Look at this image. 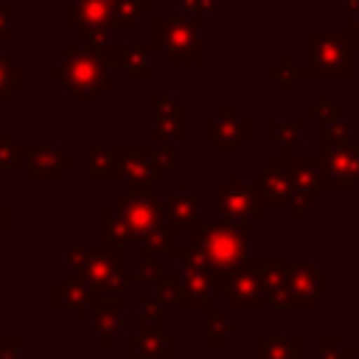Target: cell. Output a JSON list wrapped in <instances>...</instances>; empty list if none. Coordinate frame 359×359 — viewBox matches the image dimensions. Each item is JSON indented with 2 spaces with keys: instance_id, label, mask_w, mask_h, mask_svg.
Instances as JSON below:
<instances>
[{
  "instance_id": "9a60e30c",
  "label": "cell",
  "mask_w": 359,
  "mask_h": 359,
  "mask_svg": "<svg viewBox=\"0 0 359 359\" xmlns=\"http://www.w3.org/2000/svg\"><path fill=\"white\" fill-rule=\"evenodd\" d=\"M76 168V157L50 143H25L22 180L25 182H62Z\"/></svg>"
},
{
  "instance_id": "cb8c5ba5",
  "label": "cell",
  "mask_w": 359,
  "mask_h": 359,
  "mask_svg": "<svg viewBox=\"0 0 359 359\" xmlns=\"http://www.w3.org/2000/svg\"><path fill=\"white\" fill-rule=\"evenodd\" d=\"M252 359H306L303 334H255Z\"/></svg>"
},
{
  "instance_id": "44dd1931",
  "label": "cell",
  "mask_w": 359,
  "mask_h": 359,
  "mask_svg": "<svg viewBox=\"0 0 359 359\" xmlns=\"http://www.w3.org/2000/svg\"><path fill=\"white\" fill-rule=\"evenodd\" d=\"M177 337L168 331H143L135 328L123 339V359H174L177 353Z\"/></svg>"
},
{
  "instance_id": "83f0119b",
  "label": "cell",
  "mask_w": 359,
  "mask_h": 359,
  "mask_svg": "<svg viewBox=\"0 0 359 359\" xmlns=\"http://www.w3.org/2000/svg\"><path fill=\"white\" fill-rule=\"evenodd\" d=\"M353 140V123L342 112V107L325 104L320 112V137L317 143H351Z\"/></svg>"
},
{
  "instance_id": "5b68a950",
  "label": "cell",
  "mask_w": 359,
  "mask_h": 359,
  "mask_svg": "<svg viewBox=\"0 0 359 359\" xmlns=\"http://www.w3.org/2000/svg\"><path fill=\"white\" fill-rule=\"evenodd\" d=\"M154 53L165 67H199L205 62V28L202 20L185 11L149 17Z\"/></svg>"
},
{
  "instance_id": "60d3db41",
  "label": "cell",
  "mask_w": 359,
  "mask_h": 359,
  "mask_svg": "<svg viewBox=\"0 0 359 359\" xmlns=\"http://www.w3.org/2000/svg\"><path fill=\"white\" fill-rule=\"evenodd\" d=\"M11 216H14V213H11V208L0 199V236H8V233H11V224H14V222H11Z\"/></svg>"
},
{
  "instance_id": "1f68e13d",
  "label": "cell",
  "mask_w": 359,
  "mask_h": 359,
  "mask_svg": "<svg viewBox=\"0 0 359 359\" xmlns=\"http://www.w3.org/2000/svg\"><path fill=\"white\" fill-rule=\"evenodd\" d=\"M154 289V297L165 306V309H180V311H191L188 306V297L182 292V283H180V272L177 269H165L163 278L151 286Z\"/></svg>"
},
{
  "instance_id": "f1b7e54d",
  "label": "cell",
  "mask_w": 359,
  "mask_h": 359,
  "mask_svg": "<svg viewBox=\"0 0 359 359\" xmlns=\"http://www.w3.org/2000/svg\"><path fill=\"white\" fill-rule=\"evenodd\" d=\"M98 238L101 244H121V247L135 244V236L129 233V227L123 224V219L115 213L112 205H104L98 210Z\"/></svg>"
},
{
  "instance_id": "8992f818",
  "label": "cell",
  "mask_w": 359,
  "mask_h": 359,
  "mask_svg": "<svg viewBox=\"0 0 359 359\" xmlns=\"http://www.w3.org/2000/svg\"><path fill=\"white\" fill-rule=\"evenodd\" d=\"M213 205H216V219H222L233 227H241L247 233H252L255 224H261L269 213L255 182L241 180L238 168H230L227 180H219L213 185Z\"/></svg>"
},
{
  "instance_id": "4fadbf2b",
  "label": "cell",
  "mask_w": 359,
  "mask_h": 359,
  "mask_svg": "<svg viewBox=\"0 0 359 359\" xmlns=\"http://www.w3.org/2000/svg\"><path fill=\"white\" fill-rule=\"evenodd\" d=\"M151 143L185 146L191 140V107L168 93H151Z\"/></svg>"
},
{
  "instance_id": "7a4b0ae2",
  "label": "cell",
  "mask_w": 359,
  "mask_h": 359,
  "mask_svg": "<svg viewBox=\"0 0 359 359\" xmlns=\"http://www.w3.org/2000/svg\"><path fill=\"white\" fill-rule=\"evenodd\" d=\"M48 76L62 84L79 107H98L101 98L115 90L112 65L98 48L79 42L76 36L62 42V65H53Z\"/></svg>"
},
{
  "instance_id": "ffe728a7",
  "label": "cell",
  "mask_w": 359,
  "mask_h": 359,
  "mask_svg": "<svg viewBox=\"0 0 359 359\" xmlns=\"http://www.w3.org/2000/svg\"><path fill=\"white\" fill-rule=\"evenodd\" d=\"M101 294L95 289H90L81 278L62 272L59 280H53L48 286V309L50 311H79V309H90Z\"/></svg>"
},
{
  "instance_id": "4dcf8cb0",
  "label": "cell",
  "mask_w": 359,
  "mask_h": 359,
  "mask_svg": "<svg viewBox=\"0 0 359 359\" xmlns=\"http://www.w3.org/2000/svg\"><path fill=\"white\" fill-rule=\"evenodd\" d=\"M143 17H151V0H115L112 3L115 31H135Z\"/></svg>"
},
{
  "instance_id": "f546056e",
  "label": "cell",
  "mask_w": 359,
  "mask_h": 359,
  "mask_svg": "<svg viewBox=\"0 0 359 359\" xmlns=\"http://www.w3.org/2000/svg\"><path fill=\"white\" fill-rule=\"evenodd\" d=\"M154 45L149 42H135L129 48V56L123 62V76L129 81H149L151 79V67H154Z\"/></svg>"
},
{
  "instance_id": "f35d334b",
  "label": "cell",
  "mask_w": 359,
  "mask_h": 359,
  "mask_svg": "<svg viewBox=\"0 0 359 359\" xmlns=\"http://www.w3.org/2000/svg\"><path fill=\"white\" fill-rule=\"evenodd\" d=\"M180 3V11H185V14H194V17H210V14H216V8L222 6V3H227V0H177Z\"/></svg>"
},
{
  "instance_id": "2e32d148",
  "label": "cell",
  "mask_w": 359,
  "mask_h": 359,
  "mask_svg": "<svg viewBox=\"0 0 359 359\" xmlns=\"http://www.w3.org/2000/svg\"><path fill=\"white\" fill-rule=\"evenodd\" d=\"M123 314H126V292L123 294H101L90 314V331L98 339L101 351H109L115 339L123 334Z\"/></svg>"
},
{
  "instance_id": "ba28073f",
  "label": "cell",
  "mask_w": 359,
  "mask_h": 359,
  "mask_svg": "<svg viewBox=\"0 0 359 359\" xmlns=\"http://www.w3.org/2000/svg\"><path fill=\"white\" fill-rule=\"evenodd\" d=\"M202 140L213 146L219 157H236L244 146L255 140V123L252 118L241 115L238 104H219L213 115L202 123Z\"/></svg>"
},
{
  "instance_id": "ab89813d",
  "label": "cell",
  "mask_w": 359,
  "mask_h": 359,
  "mask_svg": "<svg viewBox=\"0 0 359 359\" xmlns=\"http://www.w3.org/2000/svg\"><path fill=\"white\" fill-rule=\"evenodd\" d=\"M11 3H0V42H8L11 39Z\"/></svg>"
},
{
  "instance_id": "7c38bea8",
  "label": "cell",
  "mask_w": 359,
  "mask_h": 359,
  "mask_svg": "<svg viewBox=\"0 0 359 359\" xmlns=\"http://www.w3.org/2000/svg\"><path fill=\"white\" fill-rule=\"evenodd\" d=\"M115 151H118V180L115 182L157 185L168 174L157 143H115Z\"/></svg>"
},
{
  "instance_id": "836d02e7",
  "label": "cell",
  "mask_w": 359,
  "mask_h": 359,
  "mask_svg": "<svg viewBox=\"0 0 359 359\" xmlns=\"http://www.w3.org/2000/svg\"><path fill=\"white\" fill-rule=\"evenodd\" d=\"M137 258L140 261H137V269L132 272V286H154L165 272V258L149 255V252H140Z\"/></svg>"
},
{
  "instance_id": "603a6c76",
  "label": "cell",
  "mask_w": 359,
  "mask_h": 359,
  "mask_svg": "<svg viewBox=\"0 0 359 359\" xmlns=\"http://www.w3.org/2000/svg\"><path fill=\"white\" fill-rule=\"evenodd\" d=\"M202 325H205V334H202L205 351H224L230 345V339L241 334V323L236 317H230V309L227 306L219 309L216 303L202 309Z\"/></svg>"
},
{
  "instance_id": "d6a6232c",
  "label": "cell",
  "mask_w": 359,
  "mask_h": 359,
  "mask_svg": "<svg viewBox=\"0 0 359 359\" xmlns=\"http://www.w3.org/2000/svg\"><path fill=\"white\" fill-rule=\"evenodd\" d=\"M25 90V70L14 65L8 53H0V107H8L14 95Z\"/></svg>"
},
{
  "instance_id": "52a82bcc",
  "label": "cell",
  "mask_w": 359,
  "mask_h": 359,
  "mask_svg": "<svg viewBox=\"0 0 359 359\" xmlns=\"http://www.w3.org/2000/svg\"><path fill=\"white\" fill-rule=\"evenodd\" d=\"M306 79H351L353 53L351 42L339 31H309L306 36V67L297 70Z\"/></svg>"
},
{
  "instance_id": "277c9868",
  "label": "cell",
  "mask_w": 359,
  "mask_h": 359,
  "mask_svg": "<svg viewBox=\"0 0 359 359\" xmlns=\"http://www.w3.org/2000/svg\"><path fill=\"white\" fill-rule=\"evenodd\" d=\"M65 272L81 278L98 294H123L132 286V272L126 269V247L121 244H73L62 250Z\"/></svg>"
},
{
  "instance_id": "4316f807",
  "label": "cell",
  "mask_w": 359,
  "mask_h": 359,
  "mask_svg": "<svg viewBox=\"0 0 359 359\" xmlns=\"http://www.w3.org/2000/svg\"><path fill=\"white\" fill-rule=\"evenodd\" d=\"M303 129H306V121L297 118V121H278V118H266L264 123V140L269 146H275L280 154H292L294 146L300 143L303 137Z\"/></svg>"
},
{
  "instance_id": "d590c367",
  "label": "cell",
  "mask_w": 359,
  "mask_h": 359,
  "mask_svg": "<svg viewBox=\"0 0 359 359\" xmlns=\"http://www.w3.org/2000/svg\"><path fill=\"white\" fill-rule=\"evenodd\" d=\"M25 143H14L11 132L0 126V171H22Z\"/></svg>"
},
{
  "instance_id": "ee69618b",
  "label": "cell",
  "mask_w": 359,
  "mask_h": 359,
  "mask_svg": "<svg viewBox=\"0 0 359 359\" xmlns=\"http://www.w3.org/2000/svg\"><path fill=\"white\" fill-rule=\"evenodd\" d=\"M174 359H180V356H174Z\"/></svg>"
},
{
  "instance_id": "d4e9b609",
  "label": "cell",
  "mask_w": 359,
  "mask_h": 359,
  "mask_svg": "<svg viewBox=\"0 0 359 359\" xmlns=\"http://www.w3.org/2000/svg\"><path fill=\"white\" fill-rule=\"evenodd\" d=\"M135 247H137V255H140V252H149V255H160V258H165V261H180V252H182L180 233L174 230V224H171L168 219H163V222L154 224L149 233H143Z\"/></svg>"
},
{
  "instance_id": "8fae6325",
  "label": "cell",
  "mask_w": 359,
  "mask_h": 359,
  "mask_svg": "<svg viewBox=\"0 0 359 359\" xmlns=\"http://www.w3.org/2000/svg\"><path fill=\"white\" fill-rule=\"evenodd\" d=\"M109 205L115 208V213L123 219V224H126L129 233L135 236V244L140 241L143 233H149L154 224H160V222L165 219V213H163V199L154 196L151 185L132 182V185H126L121 194H115Z\"/></svg>"
},
{
  "instance_id": "6da1fadb",
  "label": "cell",
  "mask_w": 359,
  "mask_h": 359,
  "mask_svg": "<svg viewBox=\"0 0 359 359\" xmlns=\"http://www.w3.org/2000/svg\"><path fill=\"white\" fill-rule=\"evenodd\" d=\"M266 306L275 311H311L331 294V272L317 258H261Z\"/></svg>"
},
{
  "instance_id": "74e56055",
  "label": "cell",
  "mask_w": 359,
  "mask_h": 359,
  "mask_svg": "<svg viewBox=\"0 0 359 359\" xmlns=\"http://www.w3.org/2000/svg\"><path fill=\"white\" fill-rule=\"evenodd\" d=\"M25 337L22 334H0V359H25Z\"/></svg>"
},
{
  "instance_id": "b9f144b4",
  "label": "cell",
  "mask_w": 359,
  "mask_h": 359,
  "mask_svg": "<svg viewBox=\"0 0 359 359\" xmlns=\"http://www.w3.org/2000/svg\"><path fill=\"white\" fill-rule=\"evenodd\" d=\"M353 351H356V359H359V334H356V339H353Z\"/></svg>"
},
{
  "instance_id": "5bb4252c",
  "label": "cell",
  "mask_w": 359,
  "mask_h": 359,
  "mask_svg": "<svg viewBox=\"0 0 359 359\" xmlns=\"http://www.w3.org/2000/svg\"><path fill=\"white\" fill-rule=\"evenodd\" d=\"M252 182L261 194V199L266 202V208H294L297 205V185L292 177V165H289V154H272L266 157V163L261 168L252 171Z\"/></svg>"
},
{
  "instance_id": "30bf717a",
  "label": "cell",
  "mask_w": 359,
  "mask_h": 359,
  "mask_svg": "<svg viewBox=\"0 0 359 359\" xmlns=\"http://www.w3.org/2000/svg\"><path fill=\"white\" fill-rule=\"evenodd\" d=\"M323 194H353L359 188V143H317Z\"/></svg>"
},
{
  "instance_id": "ac0fdd59",
  "label": "cell",
  "mask_w": 359,
  "mask_h": 359,
  "mask_svg": "<svg viewBox=\"0 0 359 359\" xmlns=\"http://www.w3.org/2000/svg\"><path fill=\"white\" fill-rule=\"evenodd\" d=\"M177 272H180V283H182L191 311H202L205 306L219 300V272H213L196 261H188V258H180Z\"/></svg>"
},
{
  "instance_id": "e575fe53",
  "label": "cell",
  "mask_w": 359,
  "mask_h": 359,
  "mask_svg": "<svg viewBox=\"0 0 359 359\" xmlns=\"http://www.w3.org/2000/svg\"><path fill=\"white\" fill-rule=\"evenodd\" d=\"M137 328L143 331H165V314H163V303L151 294V297H137Z\"/></svg>"
},
{
  "instance_id": "9c48e42d",
  "label": "cell",
  "mask_w": 359,
  "mask_h": 359,
  "mask_svg": "<svg viewBox=\"0 0 359 359\" xmlns=\"http://www.w3.org/2000/svg\"><path fill=\"white\" fill-rule=\"evenodd\" d=\"M219 300L230 311H264L266 306V289L261 278V258H250L247 264L219 272Z\"/></svg>"
},
{
  "instance_id": "7402d4cb",
  "label": "cell",
  "mask_w": 359,
  "mask_h": 359,
  "mask_svg": "<svg viewBox=\"0 0 359 359\" xmlns=\"http://www.w3.org/2000/svg\"><path fill=\"white\" fill-rule=\"evenodd\" d=\"M112 3L115 0H70L62 6V25L76 28H112Z\"/></svg>"
},
{
  "instance_id": "7bdbcfd3",
  "label": "cell",
  "mask_w": 359,
  "mask_h": 359,
  "mask_svg": "<svg viewBox=\"0 0 359 359\" xmlns=\"http://www.w3.org/2000/svg\"><path fill=\"white\" fill-rule=\"evenodd\" d=\"M356 269H359V258H356Z\"/></svg>"
},
{
  "instance_id": "3957f363",
  "label": "cell",
  "mask_w": 359,
  "mask_h": 359,
  "mask_svg": "<svg viewBox=\"0 0 359 359\" xmlns=\"http://www.w3.org/2000/svg\"><path fill=\"white\" fill-rule=\"evenodd\" d=\"M180 258L196 261V264H202L213 272L236 269V266L247 264L250 258H255L252 233H247L241 227H233L222 219L202 222L196 230H191L185 236Z\"/></svg>"
},
{
  "instance_id": "484cf974",
  "label": "cell",
  "mask_w": 359,
  "mask_h": 359,
  "mask_svg": "<svg viewBox=\"0 0 359 359\" xmlns=\"http://www.w3.org/2000/svg\"><path fill=\"white\" fill-rule=\"evenodd\" d=\"M87 180L115 182L118 180V151L107 143H87Z\"/></svg>"
},
{
  "instance_id": "e0dca14e",
  "label": "cell",
  "mask_w": 359,
  "mask_h": 359,
  "mask_svg": "<svg viewBox=\"0 0 359 359\" xmlns=\"http://www.w3.org/2000/svg\"><path fill=\"white\" fill-rule=\"evenodd\" d=\"M289 165H292V177L297 185V205L292 208V219L303 222L306 213L311 208H317L320 196H323V182H320V168H317V157H306V154H289Z\"/></svg>"
},
{
  "instance_id": "8d00e7d4",
  "label": "cell",
  "mask_w": 359,
  "mask_h": 359,
  "mask_svg": "<svg viewBox=\"0 0 359 359\" xmlns=\"http://www.w3.org/2000/svg\"><path fill=\"white\" fill-rule=\"evenodd\" d=\"M317 359H356V351L339 334H320V339H317Z\"/></svg>"
},
{
  "instance_id": "d6986e66",
  "label": "cell",
  "mask_w": 359,
  "mask_h": 359,
  "mask_svg": "<svg viewBox=\"0 0 359 359\" xmlns=\"http://www.w3.org/2000/svg\"><path fill=\"white\" fill-rule=\"evenodd\" d=\"M163 213L165 219L174 224V230L180 236H188L191 230H196L202 222H205V210H202V202L199 196L194 194L191 182H180L171 194L163 196Z\"/></svg>"
}]
</instances>
